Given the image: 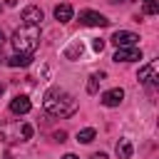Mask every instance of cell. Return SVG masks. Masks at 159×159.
I'll return each mask as SVG.
<instances>
[{
  "label": "cell",
  "instance_id": "1",
  "mask_svg": "<svg viewBox=\"0 0 159 159\" xmlns=\"http://www.w3.org/2000/svg\"><path fill=\"white\" fill-rule=\"evenodd\" d=\"M42 107H45L47 114L65 119V117H72V114L77 112V99H75L67 89H62V87H50V89L45 92Z\"/></svg>",
  "mask_w": 159,
  "mask_h": 159
},
{
  "label": "cell",
  "instance_id": "2",
  "mask_svg": "<svg viewBox=\"0 0 159 159\" xmlns=\"http://www.w3.org/2000/svg\"><path fill=\"white\" fill-rule=\"evenodd\" d=\"M12 47L15 52H22V55H32L37 47H40V25H20L15 32H12Z\"/></svg>",
  "mask_w": 159,
  "mask_h": 159
},
{
  "label": "cell",
  "instance_id": "3",
  "mask_svg": "<svg viewBox=\"0 0 159 159\" xmlns=\"http://www.w3.org/2000/svg\"><path fill=\"white\" fill-rule=\"evenodd\" d=\"M0 139H5L7 144L32 139V124L20 122V119H15V122H2V124H0Z\"/></svg>",
  "mask_w": 159,
  "mask_h": 159
},
{
  "label": "cell",
  "instance_id": "4",
  "mask_svg": "<svg viewBox=\"0 0 159 159\" xmlns=\"http://www.w3.org/2000/svg\"><path fill=\"white\" fill-rule=\"evenodd\" d=\"M80 22L87 25V27H107L109 25V20L102 12H94V10H82L80 12Z\"/></svg>",
  "mask_w": 159,
  "mask_h": 159
},
{
  "label": "cell",
  "instance_id": "5",
  "mask_svg": "<svg viewBox=\"0 0 159 159\" xmlns=\"http://www.w3.org/2000/svg\"><path fill=\"white\" fill-rule=\"evenodd\" d=\"M137 60H142V50L137 45H132V47H117V52H114V62H137Z\"/></svg>",
  "mask_w": 159,
  "mask_h": 159
},
{
  "label": "cell",
  "instance_id": "6",
  "mask_svg": "<svg viewBox=\"0 0 159 159\" xmlns=\"http://www.w3.org/2000/svg\"><path fill=\"white\" fill-rule=\"evenodd\" d=\"M137 40H139V35L137 32H129V30H117L112 35V42L117 47H132V45H137Z\"/></svg>",
  "mask_w": 159,
  "mask_h": 159
},
{
  "label": "cell",
  "instance_id": "7",
  "mask_svg": "<svg viewBox=\"0 0 159 159\" xmlns=\"http://www.w3.org/2000/svg\"><path fill=\"white\" fill-rule=\"evenodd\" d=\"M122 99H124V89H122V87H114V89H109V92H104V94L99 97V102H102L104 107H119Z\"/></svg>",
  "mask_w": 159,
  "mask_h": 159
},
{
  "label": "cell",
  "instance_id": "8",
  "mask_svg": "<svg viewBox=\"0 0 159 159\" xmlns=\"http://www.w3.org/2000/svg\"><path fill=\"white\" fill-rule=\"evenodd\" d=\"M157 60H152L149 65H144L142 70H139V75H137V80L142 82V84H157Z\"/></svg>",
  "mask_w": 159,
  "mask_h": 159
},
{
  "label": "cell",
  "instance_id": "9",
  "mask_svg": "<svg viewBox=\"0 0 159 159\" xmlns=\"http://www.w3.org/2000/svg\"><path fill=\"white\" fill-rule=\"evenodd\" d=\"M30 109H32V102H30L25 94H17V97L10 99V112H12V114H27Z\"/></svg>",
  "mask_w": 159,
  "mask_h": 159
},
{
  "label": "cell",
  "instance_id": "10",
  "mask_svg": "<svg viewBox=\"0 0 159 159\" xmlns=\"http://www.w3.org/2000/svg\"><path fill=\"white\" fill-rule=\"evenodd\" d=\"M42 17H45V15H42V10H40L37 5H27V7L22 10V22H25V25H40Z\"/></svg>",
  "mask_w": 159,
  "mask_h": 159
},
{
  "label": "cell",
  "instance_id": "11",
  "mask_svg": "<svg viewBox=\"0 0 159 159\" xmlns=\"http://www.w3.org/2000/svg\"><path fill=\"white\" fill-rule=\"evenodd\" d=\"M55 17H57L60 22H70V20H72V5H70V2H60V5L55 7Z\"/></svg>",
  "mask_w": 159,
  "mask_h": 159
},
{
  "label": "cell",
  "instance_id": "12",
  "mask_svg": "<svg viewBox=\"0 0 159 159\" xmlns=\"http://www.w3.org/2000/svg\"><path fill=\"white\" fill-rule=\"evenodd\" d=\"M114 152H117V157H119V159H129V157H132V152H134V147H132V142H129V139H119V142H117V147H114Z\"/></svg>",
  "mask_w": 159,
  "mask_h": 159
},
{
  "label": "cell",
  "instance_id": "13",
  "mask_svg": "<svg viewBox=\"0 0 159 159\" xmlns=\"http://www.w3.org/2000/svg\"><path fill=\"white\" fill-rule=\"evenodd\" d=\"M82 52H84L82 42H80V40H75V42H70V47L65 50V60H80V57H82Z\"/></svg>",
  "mask_w": 159,
  "mask_h": 159
},
{
  "label": "cell",
  "instance_id": "14",
  "mask_svg": "<svg viewBox=\"0 0 159 159\" xmlns=\"http://www.w3.org/2000/svg\"><path fill=\"white\" fill-rule=\"evenodd\" d=\"M32 60V55H22V52H15L12 57H7V65L10 67H27Z\"/></svg>",
  "mask_w": 159,
  "mask_h": 159
},
{
  "label": "cell",
  "instance_id": "15",
  "mask_svg": "<svg viewBox=\"0 0 159 159\" xmlns=\"http://www.w3.org/2000/svg\"><path fill=\"white\" fill-rule=\"evenodd\" d=\"M102 80H104V72H94V75L89 77V82H87V92H89V94H94Z\"/></svg>",
  "mask_w": 159,
  "mask_h": 159
},
{
  "label": "cell",
  "instance_id": "16",
  "mask_svg": "<svg viewBox=\"0 0 159 159\" xmlns=\"http://www.w3.org/2000/svg\"><path fill=\"white\" fill-rule=\"evenodd\" d=\"M94 134H97V132H94L92 127H87V129H80V132H77V142H82V144H89V142L94 139Z\"/></svg>",
  "mask_w": 159,
  "mask_h": 159
},
{
  "label": "cell",
  "instance_id": "17",
  "mask_svg": "<svg viewBox=\"0 0 159 159\" xmlns=\"http://www.w3.org/2000/svg\"><path fill=\"white\" fill-rule=\"evenodd\" d=\"M142 7H144V15H157L159 12V2L157 0H142Z\"/></svg>",
  "mask_w": 159,
  "mask_h": 159
},
{
  "label": "cell",
  "instance_id": "18",
  "mask_svg": "<svg viewBox=\"0 0 159 159\" xmlns=\"http://www.w3.org/2000/svg\"><path fill=\"white\" fill-rule=\"evenodd\" d=\"M92 50H94V52H102V50H104V40H99V37L92 40Z\"/></svg>",
  "mask_w": 159,
  "mask_h": 159
},
{
  "label": "cell",
  "instance_id": "19",
  "mask_svg": "<svg viewBox=\"0 0 159 159\" xmlns=\"http://www.w3.org/2000/svg\"><path fill=\"white\" fill-rule=\"evenodd\" d=\"M65 137H67L65 132H55V139H57V142H65Z\"/></svg>",
  "mask_w": 159,
  "mask_h": 159
},
{
  "label": "cell",
  "instance_id": "20",
  "mask_svg": "<svg viewBox=\"0 0 159 159\" xmlns=\"http://www.w3.org/2000/svg\"><path fill=\"white\" fill-rule=\"evenodd\" d=\"M89 159H109V157H107V154H102V152H97V154H92Z\"/></svg>",
  "mask_w": 159,
  "mask_h": 159
},
{
  "label": "cell",
  "instance_id": "21",
  "mask_svg": "<svg viewBox=\"0 0 159 159\" xmlns=\"http://www.w3.org/2000/svg\"><path fill=\"white\" fill-rule=\"evenodd\" d=\"M5 5H7V7H15V5H17V0H5Z\"/></svg>",
  "mask_w": 159,
  "mask_h": 159
},
{
  "label": "cell",
  "instance_id": "22",
  "mask_svg": "<svg viewBox=\"0 0 159 159\" xmlns=\"http://www.w3.org/2000/svg\"><path fill=\"white\" fill-rule=\"evenodd\" d=\"M2 42H5V35H2V30H0V47H2Z\"/></svg>",
  "mask_w": 159,
  "mask_h": 159
},
{
  "label": "cell",
  "instance_id": "23",
  "mask_svg": "<svg viewBox=\"0 0 159 159\" xmlns=\"http://www.w3.org/2000/svg\"><path fill=\"white\" fill-rule=\"evenodd\" d=\"M62 159H77V157H75V154H65Z\"/></svg>",
  "mask_w": 159,
  "mask_h": 159
},
{
  "label": "cell",
  "instance_id": "24",
  "mask_svg": "<svg viewBox=\"0 0 159 159\" xmlns=\"http://www.w3.org/2000/svg\"><path fill=\"white\" fill-rule=\"evenodd\" d=\"M112 2H132V0H112Z\"/></svg>",
  "mask_w": 159,
  "mask_h": 159
},
{
  "label": "cell",
  "instance_id": "25",
  "mask_svg": "<svg viewBox=\"0 0 159 159\" xmlns=\"http://www.w3.org/2000/svg\"><path fill=\"white\" fill-rule=\"evenodd\" d=\"M2 92H5V87H2V84H0V97H2Z\"/></svg>",
  "mask_w": 159,
  "mask_h": 159
},
{
  "label": "cell",
  "instance_id": "26",
  "mask_svg": "<svg viewBox=\"0 0 159 159\" xmlns=\"http://www.w3.org/2000/svg\"><path fill=\"white\" fill-rule=\"evenodd\" d=\"M5 159H12V157H10V154H5Z\"/></svg>",
  "mask_w": 159,
  "mask_h": 159
},
{
  "label": "cell",
  "instance_id": "27",
  "mask_svg": "<svg viewBox=\"0 0 159 159\" xmlns=\"http://www.w3.org/2000/svg\"><path fill=\"white\" fill-rule=\"evenodd\" d=\"M0 10H2V5H0Z\"/></svg>",
  "mask_w": 159,
  "mask_h": 159
},
{
  "label": "cell",
  "instance_id": "28",
  "mask_svg": "<svg viewBox=\"0 0 159 159\" xmlns=\"http://www.w3.org/2000/svg\"><path fill=\"white\" fill-rule=\"evenodd\" d=\"M0 60H2V57H0Z\"/></svg>",
  "mask_w": 159,
  "mask_h": 159
}]
</instances>
